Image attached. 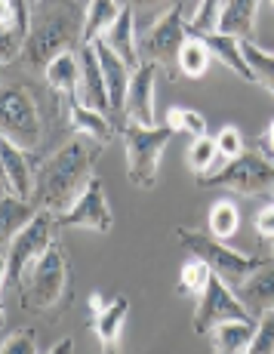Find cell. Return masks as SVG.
Returning <instances> with one entry per match:
<instances>
[{
  "label": "cell",
  "instance_id": "27",
  "mask_svg": "<svg viewBox=\"0 0 274 354\" xmlns=\"http://www.w3.org/2000/svg\"><path fill=\"white\" fill-rule=\"evenodd\" d=\"M123 3H111V0H95V3H86V25H84V46L99 44L108 34L114 22L120 19Z\"/></svg>",
  "mask_w": 274,
  "mask_h": 354
},
{
  "label": "cell",
  "instance_id": "37",
  "mask_svg": "<svg viewBox=\"0 0 274 354\" xmlns=\"http://www.w3.org/2000/svg\"><path fill=\"white\" fill-rule=\"evenodd\" d=\"M253 228H256L259 241H271L274 243V203L259 209L256 219H253Z\"/></svg>",
  "mask_w": 274,
  "mask_h": 354
},
{
  "label": "cell",
  "instance_id": "21",
  "mask_svg": "<svg viewBox=\"0 0 274 354\" xmlns=\"http://www.w3.org/2000/svg\"><path fill=\"white\" fill-rule=\"evenodd\" d=\"M262 3L256 0H228L222 10V22H219V34L225 37H237L244 44H253V31H256V16Z\"/></svg>",
  "mask_w": 274,
  "mask_h": 354
},
{
  "label": "cell",
  "instance_id": "6",
  "mask_svg": "<svg viewBox=\"0 0 274 354\" xmlns=\"http://www.w3.org/2000/svg\"><path fill=\"white\" fill-rule=\"evenodd\" d=\"M173 129L163 127H139L123 124V142H127V179L142 192H152L157 185L161 169V151L173 139Z\"/></svg>",
  "mask_w": 274,
  "mask_h": 354
},
{
  "label": "cell",
  "instance_id": "13",
  "mask_svg": "<svg viewBox=\"0 0 274 354\" xmlns=\"http://www.w3.org/2000/svg\"><path fill=\"white\" fill-rule=\"evenodd\" d=\"M129 317V299L118 296L111 302H102L99 296H90V321L95 339L102 345V354H120V333Z\"/></svg>",
  "mask_w": 274,
  "mask_h": 354
},
{
  "label": "cell",
  "instance_id": "36",
  "mask_svg": "<svg viewBox=\"0 0 274 354\" xmlns=\"http://www.w3.org/2000/svg\"><path fill=\"white\" fill-rule=\"evenodd\" d=\"M3 354H40L37 342H34V333L31 330L10 333V336L3 339Z\"/></svg>",
  "mask_w": 274,
  "mask_h": 354
},
{
  "label": "cell",
  "instance_id": "33",
  "mask_svg": "<svg viewBox=\"0 0 274 354\" xmlns=\"http://www.w3.org/2000/svg\"><path fill=\"white\" fill-rule=\"evenodd\" d=\"M244 56H246V62H250L253 74H256V84L265 86L274 96V53H265L262 46H256V44H244Z\"/></svg>",
  "mask_w": 274,
  "mask_h": 354
},
{
  "label": "cell",
  "instance_id": "11",
  "mask_svg": "<svg viewBox=\"0 0 274 354\" xmlns=\"http://www.w3.org/2000/svg\"><path fill=\"white\" fill-rule=\"evenodd\" d=\"M56 225L59 228H90V231H111L114 225V213L108 207V197H105V185L102 179H93L90 188L84 192L77 203H74L68 213L56 216Z\"/></svg>",
  "mask_w": 274,
  "mask_h": 354
},
{
  "label": "cell",
  "instance_id": "3",
  "mask_svg": "<svg viewBox=\"0 0 274 354\" xmlns=\"http://www.w3.org/2000/svg\"><path fill=\"white\" fill-rule=\"evenodd\" d=\"M71 265H68L65 247L56 241L46 250V256H40L34 268L25 274L22 287H19V305L28 315L53 317L65 305H71Z\"/></svg>",
  "mask_w": 274,
  "mask_h": 354
},
{
  "label": "cell",
  "instance_id": "2",
  "mask_svg": "<svg viewBox=\"0 0 274 354\" xmlns=\"http://www.w3.org/2000/svg\"><path fill=\"white\" fill-rule=\"evenodd\" d=\"M84 25H86V6L84 3H62L53 12H46L31 28V37L25 44L19 62L31 71L44 74L46 68L65 53H74V46H84Z\"/></svg>",
  "mask_w": 274,
  "mask_h": 354
},
{
  "label": "cell",
  "instance_id": "28",
  "mask_svg": "<svg viewBox=\"0 0 274 354\" xmlns=\"http://www.w3.org/2000/svg\"><path fill=\"white\" fill-rule=\"evenodd\" d=\"M237 228H241V207L235 201H216L207 216V234L225 243L237 234Z\"/></svg>",
  "mask_w": 274,
  "mask_h": 354
},
{
  "label": "cell",
  "instance_id": "20",
  "mask_svg": "<svg viewBox=\"0 0 274 354\" xmlns=\"http://www.w3.org/2000/svg\"><path fill=\"white\" fill-rule=\"evenodd\" d=\"M95 53H99L102 62V74H105V86H108V99H111V114H123L127 108V93H129V80H133V71L108 50L105 44H95Z\"/></svg>",
  "mask_w": 274,
  "mask_h": 354
},
{
  "label": "cell",
  "instance_id": "32",
  "mask_svg": "<svg viewBox=\"0 0 274 354\" xmlns=\"http://www.w3.org/2000/svg\"><path fill=\"white\" fill-rule=\"evenodd\" d=\"M167 127L173 129V133H188L191 139H201V136H207V118H203L201 111H194V108H170L167 111Z\"/></svg>",
  "mask_w": 274,
  "mask_h": 354
},
{
  "label": "cell",
  "instance_id": "12",
  "mask_svg": "<svg viewBox=\"0 0 274 354\" xmlns=\"http://www.w3.org/2000/svg\"><path fill=\"white\" fill-rule=\"evenodd\" d=\"M31 28V3H25V0H3L0 3V62L10 65L22 56Z\"/></svg>",
  "mask_w": 274,
  "mask_h": 354
},
{
  "label": "cell",
  "instance_id": "31",
  "mask_svg": "<svg viewBox=\"0 0 274 354\" xmlns=\"http://www.w3.org/2000/svg\"><path fill=\"white\" fill-rule=\"evenodd\" d=\"M222 10H225L222 0H203V3H197L194 19H191L188 25H185L188 37L203 40V37H210V34H219V22H222Z\"/></svg>",
  "mask_w": 274,
  "mask_h": 354
},
{
  "label": "cell",
  "instance_id": "8",
  "mask_svg": "<svg viewBox=\"0 0 274 354\" xmlns=\"http://www.w3.org/2000/svg\"><path fill=\"white\" fill-rule=\"evenodd\" d=\"M185 40H188V31H185L182 3H173V6H167V12L139 37V59L154 62V65H161L170 71V65L179 62V53H182Z\"/></svg>",
  "mask_w": 274,
  "mask_h": 354
},
{
  "label": "cell",
  "instance_id": "30",
  "mask_svg": "<svg viewBox=\"0 0 274 354\" xmlns=\"http://www.w3.org/2000/svg\"><path fill=\"white\" fill-rule=\"evenodd\" d=\"M210 281H213V271H210V265L203 262V259H197V256H191L188 262L182 265V271H179V296H188V299H201L203 296V290L210 287Z\"/></svg>",
  "mask_w": 274,
  "mask_h": 354
},
{
  "label": "cell",
  "instance_id": "18",
  "mask_svg": "<svg viewBox=\"0 0 274 354\" xmlns=\"http://www.w3.org/2000/svg\"><path fill=\"white\" fill-rule=\"evenodd\" d=\"M102 44L120 59L129 71H139L142 68V59H139V34H136V12L129 3H123V12L120 19L108 28V34L102 37Z\"/></svg>",
  "mask_w": 274,
  "mask_h": 354
},
{
  "label": "cell",
  "instance_id": "17",
  "mask_svg": "<svg viewBox=\"0 0 274 354\" xmlns=\"http://www.w3.org/2000/svg\"><path fill=\"white\" fill-rule=\"evenodd\" d=\"M235 292L244 308L250 311L253 321H259L262 315L274 311V259H265L262 268L253 271Z\"/></svg>",
  "mask_w": 274,
  "mask_h": 354
},
{
  "label": "cell",
  "instance_id": "4",
  "mask_svg": "<svg viewBox=\"0 0 274 354\" xmlns=\"http://www.w3.org/2000/svg\"><path fill=\"white\" fill-rule=\"evenodd\" d=\"M176 237L191 256L203 259L210 265V271L225 281L231 290H237L253 271H259L265 265V256H246L237 250H228L222 241L210 237L207 231H194V228H176Z\"/></svg>",
  "mask_w": 274,
  "mask_h": 354
},
{
  "label": "cell",
  "instance_id": "23",
  "mask_svg": "<svg viewBox=\"0 0 274 354\" xmlns=\"http://www.w3.org/2000/svg\"><path fill=\"white\" fill-rule=\"evenodd\" d=\"M40 209L34 207L31 201H19L16 194L3 192V201H0V241H3V247L12 241V237L19 234V231H25L31 225L34 219H37Z\"/></svg>",
  "mask_w": 274,
  "mask_h": 354
},
{
  "label": "cell",
  "instance_id": "35",
  "mask_svg": "<svg viewBox=\"0 0 274 354\" xmlns=\"http://www.w3.org/2000/svg\"><path fill=\"white\" fill-rule=\"evenodd\" d=\"M216 148H219V154H222L225 160H237L244 154V136H241V129L237 127H222L216 133Z\"/></svg>",
  "mask_w": 274,
  "mask_h": 354
},
{
  "label": "cell",
  "instance_id": "26",
  "mask_svg": "<svg viewBox=\"0 0 274 354\" xmlns=\"http://www.w3.org/2000/svg\"><path fill=\"white\" fill-rule=\"evenodd\" d=\"M44 80L53 93H59L62 99L71 96V93H77L80 90V59H77V53H65V56H59L56 62L44 71Z\"/></svg>",
  "mask_w": 274,
  "mask_h": 354
},
{
  "label": "cell",
  "instance_id": "16",
  "mask_svg": "<svg viewBox=\"0 0 274 354\" xmlns=\"http://www.w3.org/2000/svg\"><path fill=\"white\" fill-rule=\"evenodd\" d=\"M37 154H28L3 142V192L16 194L19 201H31L34 185H37Z\"/></svg>",
  "mask_w": 274,
  "mask_h": 354
},
{
  "label": "cell",
  "instance_id": "25",
  "mask_svg": "<svg viewBox=\"0 0 274 354\" xmlns=\"http://www.w3.org/2000/svg\"><path fill=\"white\" fill-rule=\"evenodd\" d=\"M225 163H228V160L219 154L216 139H210V136L191 139V145H188V167H191V173H194L197 182L213 179L216 173H222V169H225Z\"/></svg>",
  "mask_w": 274,
  "mask_h": 354
},
{
  "label": "cell",
  "instance_id": "15",
  "mask_svg": "<svg viewBox=\"0 0 274 354\" xmlns=\"http://www.w3.org/2000/svg\"><path fill=\"white\" fill-rule=\"evenodd\" d=\"M80 59V90L77 96L90 111L102 114V118H111V99H108V86H105V74H102L99 53L93 46H80L77 53Z\"/></svg>",
  "mask_w": 274,
  "mask_h": 354
},
{
  "label": "cell",
  "instance_id": "39",
  "mask_svg": "<svg viewBox=\"0 0 274 354\" xmlns=\"http://www.w3.org/2000/svg\"><path fill=\"white\" fill-rule=\"evenodd\" d=\"M74 351V342H71V339H62V342L56 345V348H53V351H46V354H71Z\"/></svg>",
  "mask_w": 274,
  "mask_h": 354
},
{
  "label": "cell",
  "instance_id": "19",
  "mask_svg": "<svg viewBox=\"0 0 274 354\" xmlns=\"http://www.w3.org/2000/svg\"><path fill=\"white\" fill-rule=\"evenodd\" d=\"M65 105H68V133L86 136V139L99 142V145H108V142H111V120L90 111V108L80 102L77 93L65 96Z\"/></svg>",
  "mask_w": 274,
  "mask_h": 354
},
{
  "label": "cell",
  "instance_id": "24",
  "mask_svg": "<svg viewBox=\"0 0 274 354\" xmlns=\"http://www.w3.org/2000/svg\"><path fill=\"white\" fill-rule=\"evenodd\" d=\"M256 336V321H231L219 324L210 339H213V354H246Z\"/></svg>",
  "mask_w": 274,
  "mask_h": 354
},
{
  "label": "cell",
  "instance_id": "29",
  "mask_svg": "<svg viewBox=\"0 0 274 354\" xmlns=\"http://www.w3.org/2000/svg\"><path fill=\"white\" fill-rule=\"evenodd\" d=\"M210 62H213V53H210V46L203 44V40H197V37H188L185 40V46H182V53H179V71L185 74V77H191V80H201L203 74L210 71Z\"/></svg>",
  "mask_w": 274,
  "mask_h": 354
},
{
  "label": "cell",
  "instance_id": "1",
  "mask_svg": "<svg viewBox=\"0 0 274 354\" xmlns=\"http://www.w3.org/2000/svg\"><path fill=\"white\" fill-rule=\"evenodd\" d=\"M102 148L105 145L86 139V136H71L56 154L40 160L37 185H34V197H31L34 207L46 209L53 216L68 213L95 179L93 173Z\"/></svg>",
  "mask_w": 274,
  "mask_h": 354
},
{
  "label": "cell",
  "instance_id": "41",
  "mask_svg": "<svg viewBox=\"0 0 274 354\" xmlns=\"http://www.w3.org/2000/svg\"><path fill=\"white\" fill-rule=\"evenodd\" d=\"M271 250H274V243H271Z\"/></svg>",
  "mask_w": 274,
  "mask_h": 354
},
{
  "label": "cell",
  "instance_id": "9",
  "mask_svg": "<svg viewBox=\"0 0 274 354\" xmlns=\"http://www.w3.org/2000/svg\"><path fill=\"white\" fill-rule=\"evenodd\" d=\"M201 188H225L244 197H256L274 188V163L265 160L262 154H241L237 160L225 163L222 173H216L213 179L197 182Z\"/></svg>",
  "mask_w": 274,
  "mask_h": 354
},
{
  "label": "cell",
  "instance_id": "14",
  "mask_svg": "<svg viewBox=\"0 0 274 354\" xmlns=\"http://www.w3.org/2000/svg\"><path fill=\"white\" fill-rule=\"evenodd\" d=\"M163 68L154 62H145L139 71H133L129 80V93H127V108H123V118L127 124H139V127H157V114H154V84L157 74Z\"/></svg>",
  "mask_w": 274,
  "mask_h": 354
},
{
  "label": "cell",
  "instance_id": "22",
  "mask_svg": "<svg viewBox=\"0 0 274 354\" xmlns=\"http://www.w3.org/2000/svg\"><path fill=\"white\" fill-rule=\"evenodd\" d=\"M203 44L210 46L213 59H219L228 71H235L237 77L246 80V84H256V74H253V68H250V62H246V56H244V40L225 37V34H210V37H203Z\"/></svg>",
  "mask_w": 274,
  "mask_h": 354
},
{
  "label": "cell",
  "instance_id": "5",
  "mask_svg": "<svg viewBox=\"0 0 274 354\" xmlns=\"http://www.w3.org/2000/svg\"><path fill=\"white\" fill-rule=\"evenodd\" d=\"M56 216L40 209L37 219L31 222L25 231H19L10 243L3 247V290L22 287L25 274L34 268L40 256H46V250L56 243Z\"/></svg>",
  "mask_w": 274,
  "mask_h": 354
},
{
  "label": "cell",
  "instance_id": "34",
  "mask_svg": "<svg viewBox=\"0 0 274 354\" xmlns=\"http://www.w3.org/2000/svg\"><path fill=\"white\" fill-rule=\"evenodd\" d=\"M246 354H274V311L256 321V336H253V345Z\"/></svg>",
  "mask_w": 274,
  "mask_h": 354
},
{
  "label": "cell",
  "instance_id": "10",
  "mask_svg": "<svg viewBox=\"0 0 274 354\" xmlns=\"http://www.w3.org/2000/svg\"><path fill=\"white\" fill-rule=\"evenodd\" d=\"M231 321H253V317L241 305L237 292L213 274L210 287L203 290L201 299H197L194 317H191V330H194L197 336H207V333H213L219 324H231Z\"/></svg>",
  "mask_w": 274,
  "mask_h": 354
},
{
  "label": "cell",
  "instance_id": "38",
  "mask_svg": "<svg viewBox=\"0 0 274 354\" xmlns=\"http://www.w3.org/2000/svg\"><path fill=\"white\" fill-rule=\"evenodd\" d=\"M256 145H259V151H262V158L274 163V118L268 120V127L262 129V136H259Z\"/></svg>",
  "mask_w": 274,
  "mask_h": 354
},
{
  "label": "cell",
  "instance_id": "40",
  "mask_svg": "<svg viewBox=\"0 0 274 354\" xmlns=\"http://www.w3.org/2000/svg\"><path fill=\"white\" fill-rule=\"evenodd\" d=\"M271 203H274V188H271Z\"/></svg>",
  "mask_w": 274,
  "mask_h": 354
},
{
  "label": "cell",
  "instance_id": "7",
  "mask_svg": "<svg viewBox=\"0 0 274 354\" xmlns=\"http://www.w3.org/2000/svg\"><path fill=\"white\" fill-rule=\"evenodd\" d=\"M3 142L22 148L28 154H37L44 148V124L40 108L25 86H6L3 90V118H0Z\"/></svg>",
  "mask_w": 274,
  "mask_h": 354
}]
</instances>
